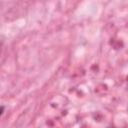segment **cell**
Here are the masks:
<instances>
[{
	"mask_svg": "<svg viewBox=\"0 0 128 128\" xmlns=\"http://www.w3.org/2000/svg\"><path fill=\"white\" fill-rule=\"evenodd\" d=\"M4 109H5V107H4V106H0V116L3 114V112H4Z\"/></svg>",
	"mask_w": 128,
	"mask_h": 128,
	"instance_id": "cell-1",
	"label": "cell"
},
{
	"mask_svg": "<svg viewBox=\"0 0 128 128\" xmlns=\"http://www.w3.org/2000/svg\"><path fill=\"white\" fill-rule=\"evenodd\" d=\"M107 128H115V127H114V126H108Z\"/></svg>",
	"mask_w": 128,
	"mask_h": 128,
	"instance_id": "cell-2",
	"label": "cell"
}]
</instances>
